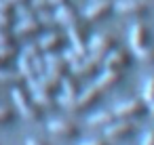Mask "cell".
<instances>
[{"label":"cell","instance_id":"20","mask_svg":"<svg viewBox=\"0 0 154 145\" xmlns=\"http://www.w3.org/2000/svg\"><path fill=\"white\" fill-rule=\"evenodd\" d=\"M141 99L150 105L154 103V76H150L146 82H143V90H141Z\"/></svg>","mask_w":154,"mask_h":145},{"label":"cell","instance_id":"36","mask_svg":"<svg viewBox=\"0 0 154 145\" xmlns=\"http://www.w3.org/2000/svg\"><path fill=\"white\" fill-rule=\"evenodd\" d=\"M26 145H47V143L45 141H38V139H28Z\"/></svg>","mask_w":154,"mask_h":145},{"label":"cell","instance_id":"38","mask_svg":"<svg viewBox=\"0 0 154 145\" xmlns=\"http://www.w3.org/2000/svg\"><path fill=\"white\" fill-rule=\"evenodd\" d=\"M148 111H150V114L154 116V103H150V105H148Z\"/></svg>","mask_w":154,"mask_h":145},{"label":"cell","instance_id":"11","mask_svg":"<svg viewBox=\"0 0 154 145\" xmlns=\"http://www.w3.org/2000/svg\"><path fill=\"white\" fill-rule=\"evenodd\" d=\"M101 95H103V90L97 86V84H91V86H87L85 90H80L78 93V97H76V109L74 111H82V109H87L89 105H93V103H97L99 99H101Z\"/></svg>","mask_w":154,"mask_h":145},{"label":"cell","instance_id":"9","mask_svg":"<svg viewBox=\"0 0 154 145\" xmlns=\"http://www.w3.org/2000/svg\"><path fill=\"white\" fill-rule=\"evenodd\" d=\"M131 63V55L125 53L122 49H114L103 57V70H114V72H122L125 67H129Z\"/></svg>","mask_w":154,"mask_h":145},{"label":"cell","instance_id":"18","mask_svg":"<svg viewBox=\"0 0 154 145\" xmlns=\"http://www.w3.org/2000/svg\"><path fill=\"white\" fill-rule=\"evenodd\" d=\"M116 118H114V114L112 111H99V114H95V116H91L89 118V126H93V128H97V126H108L110 122H114Z\"/></svg>","mask_w":154,"mask_h":145},{"label":"cell","instance_id":"13","mask_svg":"<svg viewBox=\"0 0 154 145\" xmlns=\"http://www.w3.org/2000/svg\"><path fill=\"white\" fill-rule=\"evenodd\" d=\"M49 132L57 135V137H63V139H74L78 137V128L76 124L68 122V120H53L49 122Z\"/></svg>","mask_w":154,"mask_h":145},{"label":"cell","instance_id":"10","mask_svg":"<svg viewBox=\"0 0 154 145\" xmlns=\"http://www.w3.org/2000/svg\"><path fill=\"white\" fill-rule=\"evenodd\" d=\"M116 49V38L114 36H106V34H99V36H93L89 38V53H95V55H101L106 57L110 51Z\"/></svg>","mask_w":154,"mask_h":145},{"label":"cell","instance_id":"32","mask_svg":"<svg viewBox=\"0 0 154 145\" xmlns=\"http://www.w3.org/2000/svg\"><path fill=\"white\" fill-rule=\"evenodd\" d=\"M11 25V17L9 13H0V30H7Z\"/></svg>","mask_w":154,"mask_h":145},{"label":"cell","instance_id":"26","mask_svg":"<svg viewBox=\"0 0 154 145\" xmlns=\"http://www.w3.org/2000/svg\"><path fill=\"white\" fill-rule=\"evenodd\" d=\"M137 57H139L143 63H150V65H152V63H154V46H146L143 51L137 53Z\"/></svg>","mask_w":154,"mask_h":145},{"label":"cell","instance_id":"35","mask_svg":"<svg viewBox=\"0 0 154 145\" xmlns=\"http://www.w3.org/2000/svg\"><path fill=\"white\" fill-rule=\"evenodd\" d=\"M11 9H13V7L7 2V0H0V13H9Z\"/></svg>","mask_w":154,"mask_h":145},{"label":"cell","instance_id":"33","mask_svg":"<svg viewBox=\"0 0 154 145\" xmlns=\"http://www.w3.org/2000/svg\"><path fill=\"white\" fill-rule=\"evenodd\" d=\"M80 145H108V139H87Z\"/></svg>","mask_w":154,"mask_h":145},{"label":"cell","instance_id":"3","mask_svg":"<svg viewBox=\"0 0 154 145\" xmlns=\"http://www.w3.org/2000/svg\"><path fill=\"white\" fill-rule=\"evenodd\" d=\"M68 38L72 42V49H76L80 55H87L89 53V30L82 21H76L72 25H68Z\"/></svg>","mask_w":154,"mask_h":145},{"label":"cell","instance_id":"30","mask_svg":"<svg viewBox=\"0 0 154 145\" xmlns=\"http://www.w3.org/2000/svg\"><path fill=\"white\" fill-rule=\"evenodd\" d=\"M11 118H13L11 107H0V122H9Z\"/></svg>","mask_w":154,"mask_h":145},{"label":"cell","instance_id":"16","mask_svg":"<svg viewBox=\"0 0 154 145\" xmlns=\"http://www.w3.org/2000/svg\"><path fill=\"white\" fill-rule=\"evenodd\" d=\"M38 46H40L42 53H55L61 46V36L59 34H53V32L51 34H45V36H40Z\"/></svg>","mask_w":154,"mask_h":145},{"label":"cell","instance_id":"4","mask_svg":"<svg viewBox=\"0 0 154 145\" xmlns=\"http://www.w3.org/2000/svg\"><path fill=\"white\" fill-rule=\"evenodd\" d=\"M129 46L131 51L137 55L139 51H143L146 46H150V32H148V25L141 23V21H135L129 30Z\"/></svg>","mask_w":154,"mask_h":145},{"label":"cell","instance_id":"24","mask_svg":"<svg viewBox=\"0 0 154 145\" xmlns=\"http://www.w3.org/2000/svg\"><path fill=\"white\" fill-rule=\"evenodd\" d=\"M61 55H63V59H66V63H68V65H74V63H78V61L85 57V55H80L76 49H66Z\"/></svg>","mask_w":154,"mask_h":145},{"label":"cell","instance_id":"14","mask_svg":"<svg viewBox=\"0 0 154 145\" xmlns=\"http://www.w3.org/2000/svg\"><path fill=\"white\" fill-rule=\"evenodd\" d=\"M40 28L42 25L36 17H28V19H19L15 23V34L17 36H32V34H38Z\"/></svg>","mask_w":154,"mask_h":145},{"label":"cell","instance_id":"29","mask_svg":"<svg viewBox=\"0 0 154 145\" xmlns=\"http://www.w3.org/2000/svg\"><path fill=\"white\" fill-rule=\"evenodd\" d=\"M30 7H32L34 11H45V9H51L49 0H32V2H30Z\"/></svg>","mask_w":154,"mask_h":145},{"label":"cell","instance_id":"25","mask_svg":"<svg viewBox=\"0 0 154 145\" xmlns=\"http://www.w3.org/2000/svg\"><path fill=\"white\" fill-rule=\"evenodd\" d=\"M36 19L40 21V25H53V23H55V17H53V13H51L49 9L36 11Z\"/></svg>","mask_w":154,"mask_h":145},{"label":"cell","instance_id":"5","mask_svg":"<svg viewBox=\"0 0 154 145\" xmlns=\"http://www.w3.org/2000/svg\"><path fill=\"white\" fill-rule=\"evenodd\" d=\"M114 11L131 19H139L148 13V4L143 0H118V2H114Z\"/></svg>","mask_w":154,"mask_h":145},{"label":"cell","instance_id":"17","mask_svg":"<svg viewBox=\"0 0 154 145\" xmlns=\"http://www.w3.org/2000/svg\"><path fill=\"white\" fill-rule=\"evenodd\" d=\"M59 86L63 88V97H68V99H76V97H78V93H80L78 82H76L72 76H63V78H61V82H59Z\"/></svg>","mask_w":154,"mask_h":145},{"label":"cell","instance_id":"31","mask_svg":"<svg viewBox=\"0 0 154 145\" xmlns=\"http://www.w3.org/2000/svg\"><path fill=\"white\" fill-rule=\"evenodd\" d=\"M139 145H154V130L143 132V137H141V143H139Z\"/></svg>","mask_w":154,"mask_h":145},{"label":"cell","instance_id":"21","mask_svg":"<svg viewBox=\"0 0 154 145\" xmlns=\"http://www.w3.org/2000/svg\"><path fill=\"white\" fill-rule=\"evenodd\" d=\"M32 101L36 105H53V95L51 93H45V90H34L32 93Z\"/></svg>","mask_w":154,"mask_h":145},{"label":"cell","instance_id":"8","mask_svg":"<svg viewBox=\"0 0 154 145\" xmlns=\"http://www.w3.org/2000/svg\"><path fill=\"white\" fill-rule=\"evenodd\" d=\"M13 101H15L17 109L21 111V116H23L26 120H38V118H40V107H38L34 101L30 103L21 88H13Z\"/></svg>","mask_w":154,"mask_h":145},{"label":"cell","instance_id":"28","mask_svg":"<svg viewBox=\"0 0 154 145\" xmlns=\"http://www.w3.org/2000/svg\"><path fill=\"white\" fill-rule=\"evenodd\" d=\"M21 55H26L28 59H34L36 55H40V46L38 44H28V46H23V53Z\"/></svg>","mask_w":154,"mask_h":145},{"label":"cell","instance_id":"19","mask_svg":"<svg viewBox=\"0 0 154 145\" xmlns=\"http://www.w3.org/2000/svg\"><path fill=\"white\" fill-rule=\"evenodd\" d=\"M17 70L21 72V76H23L26 80H30V78H34V76H36V72H34V65H32V59H28L26 55H21V57H19Z\"/></svg>","mask_w":154,"mask_h":145},{"label":"cell","instance_id":"22","mask_svg":"<svg viewBox=\"0 0 154 145\" xmlns=\"http://www.w3.org/2000/svg\"><path fill=\"white\" fill-rule=\"evenodd\" d=\"M15 15H17V19H28V17H36V11L32 7H28L26 2H21L15 7Z\"/></svg>","mask_w":154,"mask_h":145},{"label":"cell","instance_id":"6","mask_svg":"<svg viewBox=\"0 0 154 145\" xmlns=\"http://www.w3.org/2000/svg\"><path fill=\"white\" fill-rule=\"evenodd\" d=\"M114 11V2L112 0H91V4L85 7L82 15L87 21H99L103 17H108Z\"/></svg>","mask_w":154,"mask_h":145},{"label":"cell","instance_id":"2","mask_svg":"<svg viewBox=\"0 0 154 145\" xmlns=\"http://www.w3.org/2000/svg\"><path fill=\"white\" fill-rule=\"evenodd\" d=\"M137 132V124L135 120H120L116 118L114 122H110L103 128V135L108 137V141H122V139H131Z\"/></svg>","mask_w":154,"mask_h":145},{"label":"cell","instance_id":"23","mask_svg":"<svg viewBox=\"0 0 154 145\" xmlns=\"http://www.w3.org/2000/svg\"><path fill=\"white\" fill-rule=\"evenodd\" d=\"M0 80L2 82H19V80H23V76H21V72L19 70H11V72H5V70H0Z\"/></svg>","mask_w":154,"mask_h":145},{"label":"cell","instance_id":"7","mask_svg":"<svg viewBox=\"0 0 154 145\" xmlns=\"http://www.w3.org/2000/svg\"><path fill=\"white\" fill-rule=\"evenodd\" d=\"M99 65H103V57L101 55H95V53H87L78 63L70 65V70L76 76H91L95 70H99Z\"/></svg>","mask_w":154,"mask_h":145},{"label":"cell","instance_id":"34","mask_svg":"<svg viewBox=\"0 0 154 145\" xmlns=\"http://www.w3.org/2000/svg\"><path fill=\"white\" fill-rule=\"evenodd\" d=\"M7 44H13V42H11V36H9L5 30H0V46H7Z\"/></svg>","mask_w":154,"mask_h":145},{"label":"cell","instance_id":"27","mask_svg":"<svg viewBox=\"0 0 154 145\" xmlns=\"http://www.w3.org/2000/svg\"><path fill=\"white\" fill-rule=\"evenodd\" d=\"M15 55V46L13 44H7V46H0V65H2L7 59H11Z\"/></svg>","mask_w":154,"mask_h":145},{"label":"cell","instance_id":"39","mask_svg":"<svg viewBox=\"0 0 154 145\" xmlns=\"http://www.w3.org/2000/svg\"><path fill=\"white\" fill-rule=\"evenodd\" d=\"M68 2H76V4H80V2H82V0H68Z\"/></svg>","mask_w":154,"mask_h":145},{"label":"cell","instance_id":"1","mask_svg":"<svg viewBox=\"0 0 154 145\" xmlns=\"http://www.w3.org/2000/svg\"><path fill=\"white\" fill-rule=\"evenodd\" d=\"M146 111H148V103H146L143 99H129V101L118 103V105L112 109L114 118H120V120H137V118H141Z\"/></svg>","mask_w":154,"mask_h":145},{"label":"cell","instance_id":"37","mask_svg":"<svg viewBox=\"0 0 154 145\" xmlns=\"http://www.w3.org/2000/svg\"><path fill=\"white\" fill-rule=\"evenodd\" d=\"M7 2H9L11 7H17V4H21V2H26V0H7Z\"/></svg>","mask_w":154,"mask_h":145},{"label":"cell","instance_id":"15","mask_svg":"<svg viewBox=\"0 0 154 145\" xmlns=\"http://www.w3.org/2000/svg\"><path fill=\"white\" fill-rule=\"evenodd\" d=\"M122 82V72H114V70H103V74L97 78V86L101 90H108V88H114Z\"/></svg>","mask_w":154,"mask_h":145},{"label":"cell","instance_id":"12","mask_svg":"<svg viewBox=\"0 0 154 145\" xmlns=\"http://www.w3.org/2000/svg\"><path fill=\"white\" fill-rule=\"evenodd\" d=\"M53 17H55V23L66 25V28L78 21V13H76V9H74L72 4H68V2H66V4H59V7H55Z\"/></svg>","mask_w":154,"mask_h":145}]
</instances>
